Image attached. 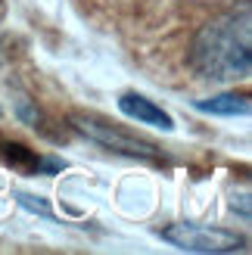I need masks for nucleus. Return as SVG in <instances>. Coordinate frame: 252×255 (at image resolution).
<instances>
[{
    "label": "nucleus",
    "mask_w": 252,
    "mask_h": 255,
    "mask_svg": "<svg viewBox=\"0 0 252 255\" xmlns=\"http://www.w3.org/2000/svg\"><path fill=\"white\" fill-rule=\"evenodd\" d=\"M190 69L206 81H237L252 69V9L240 3L199 25L190 41Z\"/></svg>",
    "instance_id": "obj_1"
},
{
    "label": "nucleus",
    "mask_w": 252,
    "mask_h": 255,
    "mask_svg": "<svg viewBox=\"0 0 252 255\" xmlns=\"http://www.w3.org/2000/svg\"><path fill=\"white\" fill-rule=\"evenodd\" d=\"M69 125L81 137L91 140V143L103 146L106 152H116V156H125V159L156 162V165L165 162V152H162L153 140L134 134V131H128V128H122L116 122H109V119H100V116H94V112H75V116H69Z\"/></svg>",
    "instance_id": "obj_2"
},
{
    "label": "nucleus",
    "mask_w": 252,
    "mask_h": 255,
    "mask_svg": "<svg viewBox=\"0 0 252 255\" xmlns=\"http://www.w3.org/2000/svg\"><path fill=\"white\" fill-rule=\"evenodd\" d=\"M162 240L187 252H246V240L240 234L221 231V227H203V224H168L162 231Z\"/></svg>",
    "instance_id": "obj_3"
},
{
    "label": "nucleus",
    "mask_w": 252,
    "mask_h": 255,
    "mask_svg": "<svg viewBox=\"0 0 252 255\" xmlns=\"http://www.w3.org/2000/svg\"><path fill=\"white\" fill-rule=\"evenodd\" d=\"M0 162H3L6 168H12V171H19V174H28V177L56 174L62 168L59 159L41 156V152H34L31 146H25L22 140H12L6 134H0Z\"/></svg>",
    "instance_id": "obj_4"
},
{
    "label": "nucleus",
    "mask_w": 252,
    "mask_h": 255,
    "mask_svg": "<svg viewBox=\"0 0 252 255\" xmlns=\"http://www.w3.org/2000/svg\"><path fill=\"white\" fill-rule=\"evenodd\" d=\"M119 109H122L128 119L143 122V125H149V128H156V131H174L171 116H168L162 106H156L153 100H146L143 94H134V91L122 94V97H119Z\"/></svg>",
    "instance_id": "obj_5"
},
{
    "label": "nucleus",
    "mask_w": 252,
    "mask_h": 255,
    "mask_svg": "<svg viewBox=\"0 0 252 255\" xmlns=\"http://www.w3.org/2000/svg\"><path fill=\"white\" fill-rule=\"evenodd\" d=\"M199 112H209V116H249V94L246 91H228L209 100H199L196 103Z\"/></svg>",
    "instance_id": "obj_6"
},
{
    "label": "nucleus",
    "mask_w": 252,
    "mask_h": 255,
    "mask_svg": "<svg viewBox=\"0 0 252 255\" xmlns=\"http://www.w3.org/2000/svg\"><path fill=\"white\" fill-rule=\"evenodd\" d=\"M22 206H28V212H34V215H44V218H56L53 212H50V202L47 199H37V196H28V193H19L16 196Z\"/></svg>",
    "instance_id": "obj_7"
}]
</instances>
